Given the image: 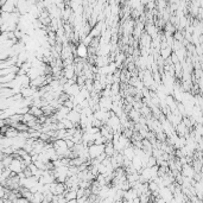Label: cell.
Returning a JSON list of instances; mask_svg holds the SVG:
<instances>
[{
    "label": "cell",
    "mask_w": 203,
    "mask_h": 203,
    "mask_svg": "<svg viewBox=\"0 0 203 203\" xmlns=\"http://www.w3.org/2000/svg\"><path fill=\"white\" fill-rule=\"evenodd\" d=\"M22 164H23V163H22V162H19L18 159H13V160H12V163L10 164L8 169L11 170L12 172H14V173H18V172H20L22 170L24 169V166H23Z\"/></svg>",
    "instance_id": "6da1fadb"
},
{
    "label": "cell",
    "mask_w": 203,
    "mask_h": 203,
    "mask_svg": "<svg viewBox=\"0 0 203 203\" xmlns=\"http://www.w3.org/2000/svg\"><path fill=\"white\" fill-rule=\"evenodd\" d=\"M17 77V72H12V74H7L6 76H1V83H6V82H11Z\"/></svg>",
    "instance_id": "7a4b0ae2"
},
{
    "label": "cell",
    "mask_w": 203,
    "mask_h": 203,
    "mask_svg": "<svg viewBox=\"0 0 203 203\" xmlns=\"http://www.w3.org/2000/svg\"><path fill=\"white\" fill-rule=\"evenodd\" d=\"M78 55H80V56H86V55H87V49H86L84 46H80V49H78Z\"/></svg>",
    "instance_id": "3957f363"
}]
</instances>
